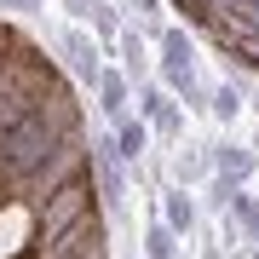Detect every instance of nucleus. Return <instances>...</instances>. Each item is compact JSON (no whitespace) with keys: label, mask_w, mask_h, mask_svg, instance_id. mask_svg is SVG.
I'll list each match as a JSON object with an SVG mask.
<instances>
[{"label":"nucleus","mask_w":259,"mask_h":259,"mask_svg":"<svg viewBox=\"0 0 259 259\" xmlns=\"http://www.w3.org/2000/svg\"><path fill=\"white\" fill-rule=\"evenodd\" d=\"M52 47H58V58H64V69L75 75V87H81V93H93L98 75H104V52H98V40L87 35V23L52 29Z\"/></svg>","instance_id":"1"},{"label":"nucleus","mask_w":259,"mask_h":259,"mask_svg":"<svg viewBox=\"0 0 259 259\" xmlns=\"http://www.w3.org/2000/svg\"><path fill=\"white\" fill-rule=\"evenodd\" d=\"M133 110H139V121H144L150 133H156V139H185V104L167 93L156 75L133 87Z\"/></svg>","instance_id":"2"},{"label":"nucleus","mask_w":259,"mask_h":259,"mask_svg":"<svg viewBox=\"0 0 259 259\" xmlns=\"http://www.w3.org/2000/svg\"><path fill=\"white\" fill-rule=\"evenodd\" d=\"M207 161H213V173L219 179H231L236 190H248V179L259 173V150H248V144H236V139H207Z\"/></svg>","instance_id":"3"},{"label":"nucleus","mask_w":259,"mask_h":259,"mask_svg":"<svg viewBox=\"0 0 259 259\" xmlns=\"http://www.w3.org/2000/svg\"><path fill=\"white\" fill-rule=\"evenodd\" d=\"M156 219H161L179 242H190V236H196V225H202V202H196V190L167 185V190H161V213H156Z\"/></svg>","instance_id":"4"},{"label":"nucleus","mask_w":259,"mask_h":259,"mask_svg":"<svg viewBox=\"0 0 259 259\" xmlns=\"http://www.w3.org/2000/svg\"><path fill=\"white\" fill-rule=\"evenodd\" d=\"M93 98H98V115L110 121V127H115L121 115H133V81H127V75H121L115 64H104L98 87H93Z\"/></svg>","instance_id":"5"},{"label":"nucleus","mask_w":259,"mask_h":259,"mask_svg":"<svg viewBox=\"0 0 259 259\" xmlns=\"http://www.w3.org/2000/svg\"><path fill=\"white\" fill-rule=\"evenodd\" d=\"M110 133H115V161L127 167V173H133V167H144L150 144H156V133H150V127H144L139 115H121V121H115Z\"/></svg>","instance_id":"6"},{"label":"nucleus","mask_w":259,"mask_h":259,"mask_svg":"<svg viewBox=\"0 0 259 259\" xmlns=\"http://www.w3.org/2000/svg\"><path fill=\"white\" fill-rule=\"evenodd\" d=\"M115 69L127 75L133 87L150 81V35H144V29H133V23L121 29V40H115Z\"/></svg>","instance_id":"7"},{"label":"nucleus","mask_w":259,"mask_h":259,"mask_svg":"<svg viewBox=\"0 0 259 259\" xmlns=\"http://www.w3.org/2000/svg\"><path fill=\"white\" fill-rule=\"evenodd\" d=\"M173 185L179 190H202L207 179H213V161H207V144H185V150H173Z\"/></svg>","instance_id":"8"},{"label":"nucleus","mask_w":259,"mask_h":259,"mask_svg":"<svg viewBox=\"0 0 259 259\" xmlns=\"http://www.w3.org/2000/svg\"><path fill=\"white\" fill-rule=\"evenodd\" d=\"M156 47H161V69H190V64H202L196 58V35L185 23H167L161 35H156Z\"/></svg>","instance_id":"9"},{"label":"nucleus","mask_w":259,"mask_h":259,"mask_svg":"<svg viewBox=\"0 0 259 259\" xmlns=\"http://www.w3.org/2000/svg\"><path fill=\"white\" fill-rule=\"evenodd\" d=\"M242 110H248V98H242V93H236L231 81H219V87H207V115L219 121L225 133H231L236 121H242Z\"/></svg>","instance_id":"10"},{"label":"nucleus","mask_w":259,"mask_h":259,"mask_svg":"<svg viewBox=\"0 0 259 259\" xmlns=\"http://www.w3.org/2000/svg\"><path fill=\"white\" fill-rule=\"evenodd\" d=\"M179 248H185V242L167 231L161 219H150V231H144V259H179Z\"/></svg>","instance_id":"11"},{"label":"nucleus","mask_w":259,"mask_h":259,"mask_svg":"<svg viewBox=\"0 0 259 259\" xmlns=\"http://www.w3.org/2000/svg\"><path fill=\"white\" fill-rule=\"evenodd\" d=\"M133 18H139L150 35H161L167 29V0H133Z\"/></svg>","instance_id":"12"},{"label":"nucleus","mask_w":259,"mask_h":259,"mask_svg":"<svg viewBox=\"0 0 259 259\" xmlns=\"http://www.w3.org/2000/svg\"><path fill=\"white\" fill-rule=\"evenodd\" d=\"M231 196H236V185H231V179H219V173H213V179H207V196H202V207L225 219V207H231Z\"/></svg>","instance_id":"13"},{"label":"nucleus","mask_w":259,"mask_h":259,"mask_svg":"<svg viewBox=\"0 0 259 259\" xmlns=\"http://www.w3.org/2000/svg\"><path fill=\"white\" fill-rule=\"evenodd\" d=\"M64 12H69V23H87L98 12V0H64Z\"/></svg>","instance_id":"14"},{"label":"nucleus","mask_w":259,"mask_h":259,"mask_svg":"<svg viewBox=\"0 0 259 259\" xmlns=\"http://www.w3.org/2000/svg\"><path fill=\"white\" fill-rule=\"evenodd\" d=\"M12 6H18V12H23V18H35V12H40V6H47V0H12Z\"/></svg>","instance_id":"15"},{"label":"nucleus","mask_w":259,"mask_h":259,"mask_svg":"<svg viewBox=\"0 0 259 259\" xmlns=\"http://www.w3.org/2000/svg\"><path fill=\"white\" fill-rule=\"evenodd\" d=\"M253 98H259V93H253ZM253 110H259V104H253Z\"/></svg>","instance_id":"16"}]
</instances>
